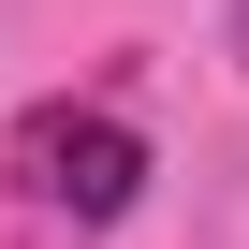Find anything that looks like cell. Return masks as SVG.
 <instances>
[{"mask_svg": "<svg viewBox=\"0 0 249 249\" xmlns=\"http://www.w3.org/2000/svg\"><path fill=\"white\" fill-rule=\"evenodd\" d=\"M30 176H44L73 220H117V205L147 191V147L117 132V117H30Z\"/></svg>", "mask_w": 249, "mask_h": 249, "instance_id": "6da1fadb", "label": "cell"}, {"mask_svg": "<svg viewBox=\"0 0 249 249\" xmlns=\"http://www.w3.org/2000/svg\"><path fill=\"white\" fill-rule=\"evenodd\" d=\"M234 59H249V15H234Z\"/></svg>", "mask_w": 249, "mask_h": 249, "instance_id": "7a4b0ae2", "label": "cell"}]
</instances>
